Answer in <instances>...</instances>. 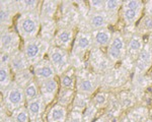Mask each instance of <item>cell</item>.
I'll use <instances>...</instances> for the list:
<instances>
[{"instance_id": "obj_27", "label": "cell", "mask_w": 152, "mask_h": 122, "mask_svg": "<svg viewBox=\"0 0 152 122\" xmlns=\"http://www.w3.org/2000/svg\"><path fill=\"white\" fill-rule=\"evenodd\" d=\"M135 32L142 37L150 36L152 34V15L145 13L139 21L138 24L135 28Z\"/></svg>"}, {"instance_id": "obj_30", "label": "cell", "mask_w": 152, "mask_h": 122, "mask_svg": "<svg viewBox=\"0 0 152 122\" xmlns=\"http://www.w3.org/2000/svg\"><path fill=\"white\" fill-rule=\"evenodd\" d=\"M122 111H123V108H122L121 104H120V101H119V99H118V97L112 94L109 106L105 109L104 114L109 117V118H111L112 120H114V119H116L117 117L121 114Z\"/></svg>"}, {"instance_id": "obj_40", "label": "cell", "mask_w": 152, "mask_h": 122, "mask_svg": "<svg viewBox=\"0 0 152 122\" xmlns=\"http://www.w3.org/2000/svg\"><path fill=\"white\" fill-rule=\"evenodd\" d=\"M66 122H83L82 113L71 110V112H70L69 115H68L67 121Z\"/></svg>"}, {"instance_id": "obj_33", "label": "cell", "mask_w": 152, "mask_h": 122, "mask_svg": "<svg viewBox=\"0 0 152 122\" xmlns=\"http://www.w3.org/2000/svg\"><path fill=\"white\" fill-rule=\"evenodd\" d=\"M75 98V93L74 90L70 89H65V87H61L59 90L58 97H57V102L59 105L67 108L70 104L73 103V100Z\"/></svg>"}, {"instance_id": "obj_28", "label": "cell", "mask_w": 152, "mask_h": 122, "mask_svg": "<svg viewBox=\"0 0 152 122\" xmlns=\"http://www.w3.org/2000/svg\"><path fill=\"white\" fill-rule=\"evenodd\" d=\"M40 2L38 0H20L16 1V7H18V14H24L28 12L40 11Z\"/></svg>"}, {"instance_id": "obj_25", "label": "cell", "mask_w": 152, "mask_h": 122, "mask_svg": "<svg viewBox=\"0 0 152 122\" xmlns=\"http://www.w3.org/2000/svg\"><path fill=\"white\" fill-rule=\"evenodd\" d=\"M56 32H57V30H56L55 19H52V21H41V34L39 35V37H41L43 40L47 41V42L51 44L54 41Z\"/></svg>"}, {"instance_id": "obj_39", "label": "cell", "mask_w": 152, "mask_h": 122, "mask_svg": "<svg viewBox=\"0 0 152 122\" xmlns=\"http://www.w3.org/2000/svg\"><path fill=\"white\" fill-rule=\"evenodd\" d=\"M89 12H100L104 11V0H91L88 2Z\"/></svg>"}, {"instance_id": "obj_42", "label": "cell", "mask_w": 152, "mask_h": 122, "mask_svg": "<svg viewBox=\"0 0 152 122\" xmlns=\"http://www.w3.org/2000/svg\"><path fill=\"white\" fill-rule=\"evenodd\" d=\"M119 122H139V121L137 120V119L135 118V117L128 111V112H127L126 115H125Z\"/></svg>"}, {"instance_id": "obj_49", "label": "cell", "mask_w": 152, "mask_h": 122, "mask_svg": "<svg viewBox=\"0 0 152 122\" xmlns=\"http://www.w3.org/2000/svg\"><path fill=\"white\" fill-rule=\"evenodd\" d=\"M146 122H152V119H150V118H149V119H148V120H147Z\"/></svg>"}, {"instance_id": "obj_29", "label": "cell", "mask_w": 152, "mask_h": 122, "mask_svg": "<svg viewBox=\"0 0 152 122\" xmlns=\"http://www.w3.org/2000/svg\"><path fill=\"white\" fill-rule=\"evenodd\" d=\"M61 87L75 90L76 89V69L71 66L64 74L60 76Z\"/></svg>"}, {"instance_id": "obj_14", "label": "cell", "mask_w": 152, "mask_h": 122, "mask_svg": "<svg viewBox=\"0 0 152 122\" xmlns=\"http://www.w3.org/2000/svg\"><path fill=\"white\" fill-rule=\"evenodd\" d=\"M85 18H86V19H85L86 32H90V33L92 31L109 28L110 24H112L111 21H110V18L105 13V11L88 12V14Z\"/></svg>"}, {"instance_id": "obj_22", "label": "cell", "mask_w": 152, "mask_h": 122, "mask_svg": "<svg viewBox=\"0 0 152 122\" xmlns=\"http://www.w3.org/2000/svg\"><path fill=\"white\" fill-rule=\"evenodd\" d=\"M60 2L52 1V0H45L41 3L40 18L41 21H52L54 19L59 8Z\"/></svg>"}, {"instance_id": "obj_38", "label": "cell", "mask_w": 152, "mask_h": 122, "mask_svg": "<svg viewBox=\"0 0 152 122\" xmlns=\"http://www.w3.org/2000/svg\"><path fill=\"white\" fill-rule=\"evenodd\" d=\"M97 112H99V109L90 102L89 105L87 106V108L82 113L83 122H94L95 117H96Z\"/></svg>"}, {"instance_id": "obj_2", "label": "cell", "mask_w": 152, "mask_h": 122, "mask_svg": "<svg viewBox=\"0 0 152 122\" xmlns=\"http://www.w3.org/2000/svg\"><path fill=\"white\" fill-rule=\"evenodd\" d=\"M16 31L23 42L39 37L41 32L40 11L20 14L16 19Z\"/></svg>"}, {"instance_id": "obj_13", "label": "cell", "mask_w": 152, "mask_h": 122, "mask_svg": "<svg viewBox=\"0 0 152 122\" xmlns=\"http://www.w3.org/2000/svg\"><path fill=\"white\" fill-rule=\"evenodd\" d=\"M18 7L16 1H6L2 0L0 2V24H1V31L10 29L13 23L14 16L18 14Z\"/></svg>"}, {"instance_id": "obj_17", "label": "cell", "mask_w": 152, "mask_h": 122, "mask_svg": "<svg viewBox=\"0 0 152 122\" xmlns=\"http://www.w3.org/2000/svg\"><path fill=\"white\" fill-rule=\"evenodd\" d=\"M75 37H74V31L73 29L69 28H59L56 35L54 37V41L52 45L59 47L64 50H69L71 46H73Z\"/></svg>"}, {"instance_id": "obj_12", "label": "cell", "mask_w": 152, "mask_h": 122, "mask_svg": "<svg viewBox=\"0 0 152 122\" xmlns=\"http://www.w3.org/2000/svg\"><path fill=\"white\" fill-rule=\"evenodd\" d=\"M146 41L144 37L139 35L138 33H133L127 39V49H126V59L131 63L135 64V61L138 58L139 54L143 50Z\"/></svg>"}, {"instance_id": "obj_3", "label": "cell", "mask_w": 152, "mask_h": 122, "mask_svg": "<svg viewBox=\"0 0 152 122\" xmlns=\"http://www.w3.org/2000/svg\"><path fill=\"white\" fill-rule=\"evenodd\" d=\"M102 76L94 71H90L82 67L76 69V89L77 93L91 97L94 94L99 85L102 84Z\"/></svg>"}, {"instance_id": "obj_37", "label": "cell", "mask_w": 152, "mask_h": 122, "mask_svg": "<svg viewBox=\"0 0 152 122\" xmlns=\"http://www.w3.org/2000/svg\"><path fill=\"white\" fill-rule=\"evenodd\" d=\"M11 116L15 122H31L26 106L15 110L13 113H11Z\"/></svg>"}, {"instance_id": "obj_24", "label": "cell", "mask_w": 152, "mask_h": 122, "mask_svg": "<svg viewBox=\"0 0 152 122\" xmlns=\"http://www.w3.org/2000/svg\"><path fill=\"white\" fill-rule=\"evenodd\" d=\"M122 5H123V1H120V0H107V1H104V11L110 18L112 24H115L118 21Z\"/></svg>"}, {"instance_id": "obj_15", "label": "cell", "mask_w": 152, "mask_h": 122, "mask_svg": "<svg viewBox=\"0 0 152 122\" xmlns=\"http://www.w3.org/2000/svg\"><path fill=\"white\" fill-rule=\"evenodd\" d=\"M33 72L34 75H35V79L38 82L53 79L57 75L53 65L51 64V62L49 61L48 58H45V59H43L34 65Z\"/></svg>"}, {"instance_id": "obj_11", "label": "cell", "mask_w": 152, "mask_h": 122, "mask_svg": "<svg viewBox=\"0 0 152 122\" xmlns=\"http://www.w3.org/2000/svg\"><path fill=\"white\" fill-rule=\"evenodd\" d=\"M152 67V45L145 43L143 50L139 54L134 64V75H144Z\"/></svg>"}, {"instance_id": "obj_1", "label": "cell", "mask_w": 152, "mask_h": 122, "mask_svg": "<svg viewBox=\"0 0 152 122\" xmlns=\"http://www.w3.org/2000/svg\"><path fill=\"white\" fill-rule=\"evenodd\" d=\"M94 48V40L90 32L79 30L75 36V40L71 51V64L75 69L84 67L85 55Z\"/></svg>"}, {"instance_id": "obj_9", "label": "cell", "mask_w": 152, "mask_h": 122, "mask_svg": "<svg viewBox=\"0 0 152 122\" xmlns=\"http://www.w3.org/2000/svg\"><path fill=\"white\" fill-rule=\"evenodd\" d=\"M88 63L91 67L92 71H94L97 74L102 75L109 72L112 68H114V64L107 58V53L102 51V49L94 47L89 53L88 57Z\"/></svg>"}, {"instance_id": "obj_45", "label": "cell", "mask_w": 152, "mask_h": 122, "mask_svg": "<svg viewBox=\"0 0 152 122\" xmlns=\"http://www.w3.org/2000/svg\"><path fill=\"white\" fill-rule=\"evenodd\" d=\"M1 122H15L13 120V118H12V116H7L6 118L2 119Z\"/></svg>"}, {"instance_id": "obj_4", "label": "cell", "mask_w": 152, "mask_h": 122, "mask_svg": "<svg viewBox=\"0 0 152 122\" xmlns=\"http://www.w3.org/2000/svg\"><path fill=\"white\" fill-rule=\"evenodd\" d=\"M51 44L43 40L41 37H37L31 40L24 41L23 45V52L28 60L29 64L34 66L38 62L45 59V55H48Z\"/></svg>"}, {"instance_id": "obj_23", "label": "cell", "mask_w": 152, "mask_h": 122, "mask_svg": "<svg viewBox=\"0 0 152 122\" xmlns=\"http://www.w3.org/2000/svg\"><path fill=\"white\" fill-rule=\"evenodd\" d=\"M68 118L67 108L56 104L47 112V122H66Z\"/></svg>"}, {"instance_id": "obj_34", "label": "cell", "mask_w": 152, "mask_h": 122, "mask_svg": "<svg viewBox=\"0 0 152 122\" xmlns=\"http://www.w3.org/2000/svg\"><path fill=\"white\" fill-rule=\"evenodd\" d=\"M91 102V98L86 96V95L80 94V93H76L75 98L73 100L72 103V110L73 111H77L80 113H83L84 110L87 108V106Z\"/></svg>"}, {"instance_id": "obj_32", "label": "cell", "mask_w": 152, "mask_h": 122, "mask_svg": "<svg viewBox=\"0 0 152 122\" xmlns=\"http://www.w3.org/2000/svg\"><path fill=\"white\" fill-rule=\"evenodd\" d=\"M13 82V74L9 65H0V89L4 92Z\"/></svg>"}, {"instance_id": "obj_43", "label": "cell", "mask_w": 152, "mask_h": 122, "mask_svg": "<svg viewBox=\"0 0 152 122\" xmlns=\"http://www.w3.org/2000/svg\"><path fill=\"white\" fill-rule=\"evenodd\" d=\"M113 120L111 118H109L105 114H104L102 116H100V117H99L97 119H95V120L94 121V122H112Z\"/></svg>"}, {"instance_id": "obj_35", "label": "cell", "mask_w": 152, "mask_h": 122, "mask_svg": "<svg viewBox=\"0 0 152 122\" xmlns=\"http://www.w3.org/2000/svg\"><path fill=\"white\" fill-rule=\"evenodd\" d=\"M34 79H35V75H34V72L31 69L23 70V71L15 73L13 75V82H16L23 89H24Z\"/></svg>"}, {"instance_id": "obj_41", "label": "cell", "mask_w": 152, "mask_h": 122, "mask_svg": "<svg viewBox=\"0 0 152 122\" xmlns=\"http://www.w3.org/2000/svg\"><path fill=\"white\" fill-rule=\"evenodd\" d=\"M11 56H12V54H9V53L1 52V55H0V64L9 65L10 60H11Z\"/></svg>"}, {"instance_id": "obj_46", "label": "cell", "mask_w": 152, "mask_h": 122, "mask_svg": "<svg viewBox=\"0 0 152 122\" xmlns=\"http://www.w3.org/2000/svg\"><path fill=\"white\" fill-rule=\"evenodd\" d=\"M31 122H44V119L43 118H40V119H37V120L31 121Z\"/></svg>"}, {"instance_id": "obj_6", "label": "cell", "mask_w": 152, "mask_h": 122, "mask_svg": "<svg viewBox=\"0 0 152 122\" xmlns=\"http://www.w3.org/2000/svg\"><path fill=\"white\" fill-rule=\"evenodd\" d=\"M145 10V3L140 0H128L123 2L121 8L122 19L127 28H135V24L140 21L142 13Z\"/></svg>"}, {"instance_id": "obj_48", "label": "cell", "mask_w": 152, "mask_h": 122, "mask_svg": "<svg viewBox=\"0 0 152 122\" xmlns=\"http://www.w3.org/2000/svg\"><path fill=\"white\" fill-rule=\"evenodd\" d=\"M149 76H150V79H151V80H152V71L150 72V74H149Z\"/></svg>"}, {"instance_id": "obj_31", "label": "cell", "mask_w": 152, "mask_h": 122, "mask_svg": "<svg viewBox=\"0 0 152 122\" xmlns=\"http://www.w3.org/2000/svg\"><path fill=\"white\" fill-rule=\"evenodd\" d=\"M111 93L107 91H100L91 98V103L94 105L99 110H105L109 106L110 100H111Z\"/></svg>"}, {"instance_id": "obj_8", "label": "cell", "mask_w": 152, "mask_h": 122, "mask_svg": "<svg viewBox=\"0 0 152 122\" xmlns=\"http://www.w3.org/2000/svg\"><path fill=\"white\" fill-rule=\"evenodd\" d=\"M127 39H125L123 33L116 31L113 34L112 41L107 48V56L113 64L121 62L126 58Z\"/></svg>"}, {"instance_id": "obj_10", "label": "cell", "mask_w": 152, "mask_h": 122, "mask_svg": "<svg viewBox=\"0 0 152 122\" xmlns=\"http://www.w3.org/2000/svg\"><path fill=\"white\" fill-rule=\"evenodd\" d=\"M20 36L18 32L8 29V30H2L1 37H0V49L1 52H6L9 54L19 51L20 47Z\"/></svg>"}, {"instance_id": "obj_5", "label": "cell", "mask_w": 152, "mask_h": 122, "mask_svg": "<svg viewBox=\"0 0 152 122\" xmlns=\"http://www.w3.org/2000/svg\"><path fill=\"white\" fill-rule=\"evenodd\" d=\"M1 101L3 102L4 106L6 107L7 111L13 113L15 110L26 107V100L24 97L23 89L20 87L16 82H12L11 85L1 93Z\"/></svg>"}, {"instance_id": "obj_7", "label": "cell", "mask_w": 152, "mask_h": 122, "mask_svg": "<svg viewBox=\"0 0 152 122\" xmlns=\"http://www.w3.org/2000/svg\"><path fill=\"white\" fill-rule=\"evenodd\" d=\"M47 57L59 76L64 74L72 66V64H71V54H69V52L67 50L56 47L54 45L51 46L50 49H49Z\"/></svg>"}, {"instance_id": "obj_20", "label": "cell", "mask_w": 152, "mask_h": 122, "mask_svg": "<svg viewBox=\"0 0 152 122\" xmlns=\"http://www.w3.org/2000/svg\"><path fill=\"white\" fill-rule=\"evenodd\" d=\"M46 107H47V105L43 100V98L41 97V95L38 98L34 99L33 101L26 103V109H28L31 122L35 121L37 119L43 118V114L46 110Z\"/></svg>"}, {"instance_id": "obj_16", "label": "cell", "mask_w": 152, "mask_h": 122, "mask_svg": "<svg viewBox=\"0 0 152 122\" xmlns=\"http://www.w3.org/2000/svg\"><path fill=\"white\" fill-rule=\"evenodd\" d=\"M127 76H128V71L125 68H112L109 72L104 74L102 82H104V84L109 87H117L125 84Z\"/></svg>"}, {"instance_id": "obj_50", "label": "cell", "mask_w": 152, "mask_h": 122, "mask_svg": "<svg viewBox=\"0 0 152 122\" xmlns=\"http://www.w3.org/2000/svg\"><path fill=\"white\" fill-rule=\"evenodd\" d=\"M151 100H152V93H151Z\"/></svg>"}, {"instance_id": "obj_36", "label": "cell", "mask_w": 152, "mask_h": 122, "mask_svg": "<svg viewBox=\"0 0 152 122\" xmlns=\"http://www.w3.org/2000/svg\"><path fill=\"white\" fill-rule=\"evenodd\" d=\"M23 92H24V97H26V103L33 101L34 99H36V98L40 96V85H39V82L36 79H34L33 82H31L24 87Z\"/></svg>"}, {"instance_id": "obj_44", "label": "cell", "mask_w": 152, "mask_h": 122, "mask_svg": "<svg viewBox=\"0 0 152 122\" xmlns=\"http://www.w3.org/2000/svg\"><path fill=\"white\" fill-rule=\"evenodd\" d=\"M144 11H145V13L152 15V1L145 2V10Z\"/></svg>"}, {"instance_id": "obj_21", "label": "cell", "mask_w": 152, "mask_h": 122, "mask_svg": "<svg viewBox=\"0 0 152 122\" xmlns=\"http://www.w3.org/2000/svg\"><path fill=\"white\" fill-rule=\"evenodd\" d=\"M29 66H31V65L29 64L28 60L26 59L23 50H19L18 52L12 54L10 63H9V67H10L11 72L13 75L15 74V73L29 69Z\"/></svg>"}, {"instance_id": "obj_47", "label": "cell", "mask_w": 152, "mask_h": 122, "mask_svg": "<svg viewBox=\"0 0 152 122\" xmlns=\"http://www.w3.org/2000/svg\"><path fill=\"white\" fill-rule=\"evenodd\" d=\"M149 118L152 119V109L149 110Z\"/></svg>"}, {"instance_id": "obj_26", "label": "cell", "mask_w": 152, "mask_h": 122, "mask_svg": "<svg viewBox=\"0 0 152 122\" xmlns=\"http://www.w3.org/2000/svg\"><path fill=\"white\" fill-rule=\"evenodd\" d=\"M118 99L120 101L123 110L132 109L135 107V104L137 103V97L133 92L130 90H124V91L120 92L118 95Z\"/></svg>"}, {"instance_id": "obj_18", "label": "cell", "mask_w": 152, "mask_h": 122, "mask_svg": "<svg viewBox=\"0 0 152 122\" xmlns=\"http://www.w3.org/2000/svg\"><path fill=\"white\" fill-rule=\"evenodd\" d=\"M40 85V95L45 101L46 105H50L59 93V85L55 79L39 82Z\"/></svg>"}, {"instance_id": "obj_19", "label": "cell", "mask_w": 152, "mask_h": 122, "mask_svg": "<svg viewBox=\"0 0 152 122\" xmlns=\"http://www.w3.org/2000/svg\"><path fill=\"white\" fill-rule=\"evenodd\" d=\"M113 34H114V32H112L111 29L109 28L92 31L91 35L92 40H94V47L99 49L107 48L112 41Z\"/></svg>"}]
</instances>
